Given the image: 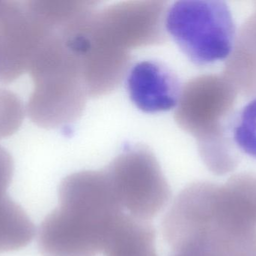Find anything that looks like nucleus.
I'll return each mask as SVG.
<instances>
[{"instance_id":"nucleus-1","label":"nucleus","mask_w":256,"mask_h":256,"mask_svg":"<svg viewBox=\"0 0 256 256\" xmlns=\"http://www.w3.org/2000/svg\"><path fill=\"white\" fill-rule=\"evenodd\" d=\"M58 207L40 225L38 246L44 256H94L122 207L106 170L66 177L58 189Z\"/></svg>"},{"instance_id":"nucleus-2","label":"nucleus","mask_w":256,"mask_h":256,"mask_svg":"<svg viewBox=\"0 0 256 256\" xmlns=\"http://www.w3.org/2000/svg\"><path fill=\"white\" fill-rule=\"evenodd\" d=\"M237 95L224 75H200L182 87L176 106V123L195 138L202 160L216 175H225L237 167L224 125Z\"/></svg>"},{"instance_id":"nucleus-3","label":"nucleus","mask_w":256,"mask_h":256,"mask_svg":"<svg viewBox=\"0 0 256 256\" xmlns=\"http://www.w3.org/2000/svg\"><path fill=\"white\" fill-rule=\"evenodd\" d=\"M165 28L182 52L198 66L228 60L237 40L231 10L219 0L176 2L166 13Z\"/></svg>"},{"instance_id":"nucleus-4","label":"nucleus","mask_w":256,"mask_h":256,"mask_svg":"<svg viewBox=\"0 0 256 256\" xmlns=\"http://www.w3.org/2000/svg\"><path fill=\"white\" fill-rule=\"evenodd\" d=\"M106 171L120 205L134 217L148 220L170 199V186L158 159L146 147H128Z\"/></svg>"},{"instance_id":"nucleus-5","label":"nucleus","mask_w":256,"mask_h":256,"mask_svg":"<svg viewBox=\"0 0 256 256\" xmlns=\"http://www.w3.org/2000/svg\"><path fill=\"white\" fill-rule=\"evenodd\" d=\"M164 1H128L96 11L93 24L111 45L130 52L162 43L166 39Z\"/></svg>"},{"instance_id":"nucleus-6","label":"nucleus","mask_w":256,"mask_h":256,"mask_svg":"<svg viewBox=\"0 0 256 256\" xmlns=\"http://www.w3.org/2000/svg\"><path fill=\"white\" fill-rule=\"evenodd\" d=\"M46 25L28 1H0V82L30 72Z\"/></svg>"},{"instance_id":"nucleus-7","label":"nucleus","mask_w":256,"mask_h":256,"mask_svg":"<svg viewBox=\"0 0 256 256\" xmlns=\"http://www.w3.org/2000/svg\"><path fill=\"white\" fill-rule=\"evenodd\" d=\"M128 91L134 105L146 113L177 106L182 87L170 69L154 60L136 63L128 75Z\"/></svg>"},{"instance_id":"nucleus-8","label":"nucleus","mask_w":256,"mask_h":256,"mask_svg":"<svg viewBox=\"0 0 256 256\" xmlns=\"http://www.w3.org/2000/svg\"><path fill=\"white\" fill-rule=\"evenodd\" d=\"M103 251L106 256H158L154 228L146 219L122 213L106 237Z\"/></svg>"},{"instance_id":"nucleus-9","label":"nucleus","mask_w":256,"mask_h":256,"mask_svg":"<svg viewBox=\"0 0 256 256\" xmlns=\"http://www.w3.org/2000/svg\"><path fill=\"white\" fill-rule=\"evenodd\" d=\"M224 75L238 93L256 97V12L238 35Z\"/></svg>"},{"instance_id":"nucleus-10","label":"nucleus","mask_w":256,"mask_h":256,"mask_svg":"<svg viewBox=\"0 0 256 256\" xmlns=\"http://www.w3.org/2000/svg\"><path fill=\"white\" fill-rule=\"evenodd\" d=\"M8 188L0 183V253L24 247L36 234L26 213L6 194Z\"/></svg>"},{"instance_id":"nucleus-11","label":"nucleus","mask_w":256,"mask_h":256,"mask_svg":"<svg viewBox=\"0 0 256 256\" xmlns=\"http://www.w3.org/2000/svg\"><path fill=\"white\" fill-rule=\"evenodd\" d=\"M232 133L237 147L244 154L256 159V97L240 111Z\"/></svg>"},{"instance_id":"nucleus-12","label":"nucleus","mask_w":256,"mask_h":256,"mask_svg":"<svg viewBox=\"0 0 256 256\" xmlns=\"http://www.w3.org/2000/svg\"><path fill=\"white\" fill-rule=\"evenodd\" d=\"M24 106L13 92L0 88V139L14 135L22 125Z\"/></svg>"},{"instance_id":"nucleus-13","label":"nucleus","mask_w":256,"mask_h":256,"mask_svg":"<svg viewBox=\"0 0 256 256\" xmlns=\"http://www.w3.org/2000/svg\"><path fill=\"white\" fill-rule=\"evenodd\" d=\"M170 256H221L213 251L202 248H185L179 250L173 251Z\"/></svg>"}]
</instances>
